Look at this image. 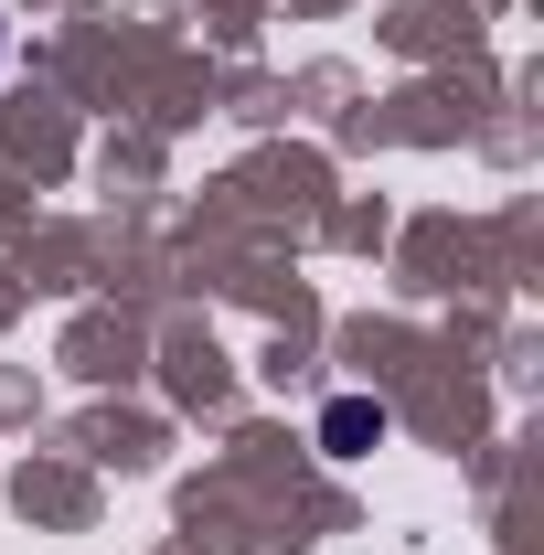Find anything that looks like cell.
Instances as JSON below:
<instances>
[{
    "mask_svg": "<svg viewBox=\"0 0 544 555\" xmlns=\"http://www.w3.org/2000/svg\"><path fill=\"white\" fill-rule=\"evenodd\" d=\"M385 427H396V416L374 406V396H332V406H321V449H332V460H363V449H385Z\"/></svg>",
    "mask_w": 544,
    "mask_h": 555,
    "instance_id": "1",
    "label": "cell"
}]
</instances>
